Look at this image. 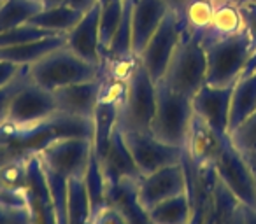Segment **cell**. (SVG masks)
Listing matches in <instances>:
<instances>
[{"mask_svg": "<svg viewBox=\"0 0 256 224\" xmlns=\"http://www.w3.org/2000/svg\"><path fill=\"white\" fill-rule=\"evenodd\" d=\"M128 151L132 154L140 175L153 174L168 165L181 163L184 149L162 142L151 132H121Z\"/></svg>", "mask_w": 256, "mask_h": 224, "instance_id": "ba28073f", "label": "cell"}, {"mask_svg": "<svg viewBox=\"0 0 256 224\" xmlns=\"http://www.w3.org/2000/svg\"><path fill=\"white\" fill-rule=\"evenodd\" d=\"M100 4L93 5L90 11L82 14L79 23L67 33L65 46L88 63L102 67V53H100V35H98Z\"/></svg>", "mask_w": 256, "mask_h": 224, "instance_id": "2e32d148", "label": "cell"}, {"mask_svg": "<svg viewBox=\"0 0 256 224\" xmlns=\"http://www.w3.org/2000/svg\"><path fill=\"white\" fill-rule=\"evenodd\" d=\"M100 75L102 68L98 65L88 63L72 53L67 46L56 47L36 63L28 65V79L48 91H54L68 84L93 81Z\"/></svg>", "mask_w": 256, "mask_h": 224, "instance_id": "6da1fadb", "label": "cell"}, {"mask_svg": "<svg viewBox=\"0 0 256 224\" xmlns=\"http://www.w3.org/2000/svg\"><path fill=\"white\" fill-rule=\"evenodd\" d=\"M32 153H23L0 165V191L22 198L28 177V161Z\"/></svg>", "mask_w": 256, "mask_h": 224, "instance_id": "4316f807", "label": "cell"}, {"mask_svg": "<svg viewBox=\"0 0 256 224\" xmlns=\"http://www.w3.org/2000/svg\"><path fill=\"white\" fill-rule=\"evenodd\" d=\"M168 11L164 0H132V51L136 56L140 54Z\"/></svg>", "mask_w": 256, "mask_h": 224, "instance_id": "ac0fdd59", "label": "cell"}, {"mask_svg": "<svg viewBox=\"0 0 256 224\" xmlns=\"http://www.w3.org/2000/svg\"><path fill=\"white\" fill-rule=\"evenodd\" d=\"M65 212H67V224H92V202L84 177H70L67 181Z\"/></svg>", "mask_w": 256, "mask_h": 224, "instance_id": "603a6c76", "label": "cell"}, {"mask_svg": "<svg viewBox=\"0 0 256 224\" xmlns=\"http://www.w3.org/2000/svg\"><path fill=\"white\" fill-rule=\"evenodd\" d=\"M65 40H67V35L58 33V35L44 37V39L34 40V42L4 46L0 47V61H9V63L28 67L42 56H46L48 53H51L53 49L65 46Z\"/></svg>", "mask_w": 256, "mask_h": 224, "instance_id": "7402d4cb", "label": "cell"}, {"mask_svg": "<svg viewBox=\"0 0 256 224\" xmlns=\"http://www.w3.org/2000/svg\"><path fill=\"white\" fill-rule=\"evenodd\" d=\"M84 12L72 9L68 5H54V7H44L40 12H37L28 23L39 26V28L50 30L54 33H65L67 35L72 28L79 23Z\"/></svg>", "mask_w": 256, "mask_h": 224, "instance_id": "cb8c5ba5", "label": "cell"}, {"mask_svg": "<svg viewBox=\"0 0 256 224\" xmlns=\"http://www.w3.org/2000/svg\"><path fill=\"white\" fill-rule=\"evenodd\" d=\"M28 81V67H25L22 70V74L14 79L12 82H9L8 86L0 88V125L6 121V116H8V105L11 102L12 95L22 88L25 82Z\"/></svg>", "mask_w": 256, "mask_h": 224, "instance_id": "8d00e7d4", "label": "cell"}, {"mask_svg": "<svg viewBox=\"0 0 256 224\" xmlns=\"http://www.w3.org/2000/svg\"><path fill=\"white\" fill-rule=\"evenodd\" d=\"M186 170L181 161L160 168L153 174L142 175L137 182V191L142 207L151 210L158 203L186 193Z\"/></svg>", "mask_w": 256, "mask_h": 224, "instance_id": "7c38bea8", "label": "cell"}, {"mask_svg": "<svg viewBox=\"0 0 256 224\" xmlns=\"http://www.w3.org/2000/svg\"><path fill=\"white\" fill-rule=\"evenodd\" d=\"M182 30L184 26H182L181 16L174 11H168L162 25L158 26L156 32L153 33V37L148 40L144 49L137 56L140 65L146 68L148 74L156 84L164 79L165 72H167L168 61L181 40Z\"/></svg>", "mask_w": 256, "mask_h": 224, "instance_id": "52a82bcc", "label": "cell"}, {"mask_svg": "<svg viewBox=\"0 0 256 224\" xmlns=\"http://www.w3.org/2000/svg\"><path fill=\"white\" fill-rule=\"evenodd\" d=\"M256 112V72L246 74L232 88L230 112H228V133L240 126L249 116Z\"/></svg>", "mask_w": 256, "mask_h": 224, "instance_id": "44dd1931", "label": "cell"}, {"mask_svg": "<svg viewBox=\"0 0 256 224\" xmlns=\"http://www.w3.org/2000/svg\"><path fill=\"white\" fill-rule=\"evenodd\" d=\"M104 77L86 82H78V84H68L64 88H58L53 91L54 100H56L58 112H64L76 118L93 119L96 105L100 100V91H102Z\"/></svg>", "mask_w": 256, "mask_h": 224, "instance_id": "5bb4252c", "label": "cell"}, {"mask_svg": "<svg viewBox=\"0 0 256 224\" xmlns=\"http://www.w3.org/2000/svg\"><path fill=\"white\" fill-rule=\"evenodd\" d=\"M0 4H2V2H0Z\"/></svg>", "mask_w": 256, "mask_h": 224, "instance_id": "c3c4849f", "label": "cell"}, {"mask_svg": "<svg viewBox=\"0 0 256 224\" xmlns=\"http://www.w3.org/2000/svg\"><path fill=\"white\" fill-rule=\"evenodd\" d=\"M193 103L190 96L170 89L164 81L156 84V109L150 132L162 142L182 147L193 119Z\"/></svg>", "mask_w": 256, "mask_h": 224, "instance_id": "3957f363", "label": "cell"}, {"mask_svg": "<svg viewBox=\"0 0 256 224\" xmlns=\"http://www.w3.org/2000/svg\"><path fill=\"white\" fill-rule=\"evenodd\" d=\"M148 212L154 224H190L192 205H190L188 193L172 196V198L154 205Z\"/></svg>", "mask_w": 256, "mask_h": 224, "instance_id": "83f0119b", "label": "cell"}, {"mask_svg": "<svg viewBox=\"0 0 256 224\" xmlns=\"http://www.w3.org/2000/svg\"><path fill=\"white\" fill-rule=\"evenodd\" d=\"M214 4L216 0H188L182 11L179 12L182 26L200 39L212 21Z\"/></svg>", "mask_w": 256, "mask_h": 224, "instance_id": "f1b7e54d", "label": "cell"}, {"mask_svg": "<svg viewBox=\"0 0 256 224\" xmlns=\"http://www.w3.org/2000/svg\"><path fill=\"white\" fill-rule=\"evenodd\" d=\"M238 4H240L242 14H244L246 33L252 42V56L249 60L248 67H246V75L256 72V0H238Z\"/></svg>", "mask_w": 256, "mask_h": 224, "instance_id": "e575fe53", "label": "cell"}, {"mask_svg": "<svg viewBox=\"0 0 256 224\" xmlns=\"http://www.w3.org/2000/svg\"><path fill=\"white\" fill-rule=\"evenodd\" d=\"M156 109V82L137 61L126 81L124 100L120 105L118 128L121 132H150Z\"/></svg>", "mask_w": 256, "mask_h": 224, "instance_id": "277c9868", "label": "cell"}, {"mask_svg": "<svg viewBox=\"0 0 256 224\" xmlns=\"http://www.w3.org/2000/svg\"><path fill=\"white\" fill-rule=\"evenodd\" d=\"M214 172L221 184L242 203L248 207H256V184L252 172L246 161L244 154L235 149L230 139L226 140L223 151L214 163Z\"/></svg>", "mask_w": 256, "mask_h": 224, "instance_id": "30bf717a", "label": "cell"}, {"mask_svg": "<svg viewBox=\"0 0 256 224\" xmlns=\"http://www.w3.org/2000/svg\"><path fill=\"white\" fill-rule=\"evenodd\" d=\"M226 140L228 135L216 132L202 118L193 114L186 142L182 146L184 158L196 167H214Z\"/></svg>", "mask_w": 256, "mask_h": 224, "instance_id": "4fadbf2b", "label": "cell"}, {"mask_svg": "<svg viewBox=\"0 0 256 224\" xmlns=\"http://www.w3.org/2000/svg\"><path fill=\"white\" fill-rule=\"evenodd\" d=\"M25 67L22 65H14V63H9V61H0V88H4L8 86L9 82H12Z\"/></svg>", "mask_w": 256, "mask_h": 224, "instance_id": "f35d334b", "label": "cell"}, {"mask_svg": "<svg viewBox=\"0 0 256 224\" xmlns=\"http://www.w3.org/2000/svg\"><path fill=\"white\" fill-rule=\"evenodd\" d=\"M244 158H246V161H248L249 168H251L252 177H254V184H256V151H252V153H246Z\"/></svg>", "mask_w": 256, "mask_h": 224, "instance_id": "7bdbcfd3", "label": "cell"}, {"mask_svg": "<svg viewBox=\"0 0 256 224\" xmlns=\"http://www.w3.org/2000/svg\"><path fill=\"white\" fill-rule=\"evenodd\" d=\"M0 224H30L26 207L22 203L0 202Z\"/></svg>", "mask_w": 256, "mask_h": 224, "instance_id": "d590c367", "label": "cell"}, {"mask_svg": "<svg viewBox=\"0 0 256 224\" xmlns=\"http://www.w3.org/2000/svg\"><path fill=\"white\" fill-rule=\"evenodd\" d=\"M242 32H246V25L238 0H216L212 21L206 33L200 37V40L206 47L216 40L228 39Z\"/></svg>", "mask_w": 256, "mask_h": 224, "instance_id": "ffe728a7", "label": "cell"}, {"mask_svg": "<svg viewBox=\"0 0 256 224\" xmlns=\"http://www.w3.org/2000/svg\"><path fill=\"white\" fill-rule=\"evenodd\" d=\"M162 81L174 91L193 98L207 82V54L202 40L188 30H182L181 40L168 61Z\"/></svg>", "mask_w": 256, "mask_h": 224, "instance_id": "7a4b0ae2", "label": "cell"}, {"mask_svg": "<svg viewBox=\"0 0 256 224\" xmlns=\"http://www.w3.org/2000/svg\"><path fill=\"white\" fill-rule=\"evenodd\" d=\"M240 224H256V207L240 203Z\"/></svg>", "mask_w": 256, "mask_h": 224, "instance_id": "60d3db41", "label": "cell"}, {"mask_svg": "<svg viewBox=\"0 0 256 224\" xmlns=\"http://www.w3.org/2000/svg\"><path fill=\"white\" fill-rule=\"evenodd\" d=\"M93 151V140L84 137L56 139L37 151L40 161L58 177L68 181L70 177H84Z\"/></svg>", "mask_w": 256, "mask_h": 224, "instance_id": "8992f818", "label": "cell"}, {"mask_svg": "<svg viewBox=\"0 0 256 224\" xmlns=\"http://www.w3.org/2000/svg\"><path fill=\"white\" fill-rule=\"evenodd\" d=\"M44 7H54V5H60L62 0H42Z\"/></svg>", "mask_w": 256, "mask_h": 224, "instance_id": "f6af8a7d", "label": "cell"}, {"mask_svg": "<svg viewBox=\"0 0 256 224\" xmlns=\"http://www.w3.org/2000/svg\"><path fill=\"white\" fill-rule=\"evenodd\" d=\"M228 139L234 144L235 149H238L242 154L256 151V112L249 116L234 132L228 133Z\"/></svg>", "mask_w": 256, "mask_h": 224, "instance_id": "836d02e7", "label": "cell"}, {"mask_svg": "<svg viewBox=\"0 0 256 224\" xmlns=\"http://www.w3.org/2000/svg\"><path fill=\"white\" fill-rule=\"evenodd\" d=\"M165 4L168 5V9H170V11H174V12H181L182 11V7H184L186 5V2H188V0H164Z\"/></svg>", "mask_w": 256, "mask_h": 224, "instance_id": "b9f144b4", "label": "cell"}, {"mask_svg": "<svg viewBox=\"0 0 256 224\" xmlns=\"http://www.w3.org/2000/svg\"><path fill=\"white\" fill-rule=\"evenodd\" d=\"M118 116H120V105L109 102H98L95 112H93V151L96 156L104 153L107 142H109L112 132L118 128Z\"/></svg>", "mask_w": 256, "mask_h": 224, "instance_id": "d4e9b609", "label": "cell"}, {"mask_svg": "<svg viewBox=\"0 0 256 224\" xmlns=\"http://www.w3.org/2000/svg\"><path fill=\"white\" fill-rule=\"evenodd\" d=\"M100 165H102L104 177H106V186L116 184L121 179H140L139 168L134 161L132 154L128 151L126 144L123 140V133L120 128H116L110 135L104 153L98 156Z\"/></svg>", "mask_w": 256, "mask_h": 224, "instance_id": "e0dca14e", "label": "cell"}, {"mask_svg": "<svg viewBox=\"0 0 256 224\" xmlns=\"http://www.w3.org/2000/svg\"><path fill=\"white\" fill-rule=\"evenodd\" d=\"M22 200L28 210L30 224H58L44 168L37 151L30 154L28 177L22 191Z\"/></svg>", "mask_w": 256, "mask_h": 224, "instance_id": "8fae6325", "label": "cell"}, {"mask_svg": "<svg viewBox=\"0 0 256 224\" xmlns=\"http://www.w3.org/2000/svg\"><path fill=\"white\" fill-rule=\"evenodd\" d=\"M44 9L42 0H6L0 4V33L28 23Z\"/></svg>", "mask_w": 256, "mask_h": 224, "instance_id": "484cf974", "label": "cell"}, {"mask_svg": "<svg viewBox=\"0 0 256 224\" xmlns=\"http://www.w3.org/2000/svg\"><path fill=\"white\" fill-rule=\"evenodd\" d=\"M62 4L68 5L72 9H78L81 12H86L93 7V5L98 4V0H62Z\"/></svg>", "mask_w": 256, "mask_h": 224, "instance_id": "ab89813d", "label": "cell"}, {"mask_svg": "<svg viewBox=\"0 0 256 224\" xmlns=\"http://www.w3.org/2000/svg\"><path fill=\"white\" fill-rule=\"evenodd\" d=\"M58 35L50 30L39 28V26L32 25V23H25V25H20L16 28L6 30V32L0 33V47L4 46H16V44H25V42H34V40L44 39V37ZM65 35V33H64Z\"/></svg>", "mask_w": 256, "mask_h": 224, "instance_id": "d6a6232c", "label": "cell"}, {"mask_svg": "<svg viewBox=\"0 0 256 224\" xmlns=\"http://www.w3.org/2000/svg\"><path fill=\"white\" fill-rule=\"evenodd\" d=\"M207 224H240V202L218 179L216 207Z\"/></svg>", "mask_w": 256, "mask_h": 224, "instance_id": "4dcf8cb0", "label": "cell"}, {"mask_svg": "<svg viewBox=\"0 0 256 224\" xmlns=\"http://www.w3.org/2000/svg\"><path fill=\"white\" fill-rule=\"evenodd\" d=\"M207 82L210 86H234L244 75L252 56V42L246 32L206 46Z\"/></svg>", "mask_w": 256, "mask_h": 224, "instance_id": "5b68a950", "label": "cell"}, {"mask_svg": "<svg viewBox=\"0 0 256 224\" xmlns=\"http://www.w3.org/2000/svg\"><path fill=\"white\" fill-rule=\"evenodd\" d=\"M0 2H6V0H0Z\"/></svg>", "mask_w": 256, "mask_h": 224, "instance_id": "7dc6e473", "label": "cell"}, {"mask_svg": "<svg viewBox=\"0 0 256 224\" xmlns=\"http://www.w3.org/2000/svg\"><path fill=\"white\" fill-rule=\"evenodd\" d=\"M139 179H121L106 188V202L112 207L128 224H154L150 212L142 207L137 191Z\"/></svg>", "mask_w": 256, "mask_h": 224, "instance_id": "d6986e66", "label": "cell"}, {"mask_svg": "<svg viewBox=\"0 0 256 224\" xmlns=\"http://www.w3.org/2000/svg\"><path fill=\"white\" fill-rule=\"evenodd\" d=\"M92 224H128L112 207L106 205L93 216Z\"/></svg>", "mask_w": 256, "mask_h": 224, "instance_id": "74e56055", "label": "cell"}, {"mask_svg": "<svg viewBox=\"0 0 256 224\" xmlns=\"http://www.w3.org/2000/svg\"><path fill=\"white\" fill-rule=\"evenodd\" d=\"M56 112L58 107L53 91H48V89L34 84L28 79L12 95L4 123L11 126H28L44 121Z\"/></svg>", "mask_w": 256, "mask_h": 224, "instance_id": "9c48e42d", "label": "cell"}, {"mask_svg": "<svg viewBox=\"0 0 256 224\" xmlns=\"http://www.w3.org/2000/svg\"><path fill=\"white\" fill-rule=\"evenodd\" d=\"M124 11V0H114L110 4L100 7V19H98V35H100V53L102 56L107 53L116 33L118 26L121 23Z\"/></svg>", "mask_w": 256, "mask_h": 224, "instance_id": "1f68e13d", "label": "cell"}, {"mask_svg": "<svg viewBox=\"0 0 256 224\" xmlns=\"http://www.w3.org/2000/svg\"><path fill=\"white\" fill-rule=\"evenodd\" d=\"M0 202L22 203V205H23V200H22V198H18V196H11V195H8V193H4V191H0Z\"/></svg>", "mask_w": 256, "mask_h": 224, "instance_id": "ee69618b", "label": "cell"}, {"mask_svg": "<svg viewBox=\"0 0 256 224\" xmlns=\"http://www.w3.org/2000/svg\"><path fill=\"white\" fill-rule=\"evenodd\" d=\"M234 86H210L204 84L192 98L193 112L202 118L216 132L228 135V112Z\"/></svg>", "mask_w": 256, "mask_h": 224, "instance_id": "9a60e30c", "label": "cell"}, {"mask_svg": "<svg viewBox=\"0 0 256 224\" xmlns=\"http://www.w3.org/2000/svg\"><path fill=\"white\" fill-rule=\"evenodd\" d=\"M110 2H114V0H98L100 7H102V5H107V4H110Z\"/></svg>", "mask_w": 256, "mask_h": 224, "instance_id": "bcb514c9", "label": "cell"}, {"mask_svg": "<svg viewBox=\"0 0 256 224\" xmlns=\"http://www.w3.org/2000/svg\"><path fill=\"white\" fill-rule=\"evenodd\" d=\"M84 184H86V189H88L90 202H92V212H93V216H95L102 207L107 205L106 177H104L102 165H100V160L95 151H92V156H90L88 168H86V174H84ZM93 216H92V219H93Z\"/></svg>", "mask_w": 256, "mask_h": 224, "instance_id": "f546056e", "label": "cell"}]
</instances>
